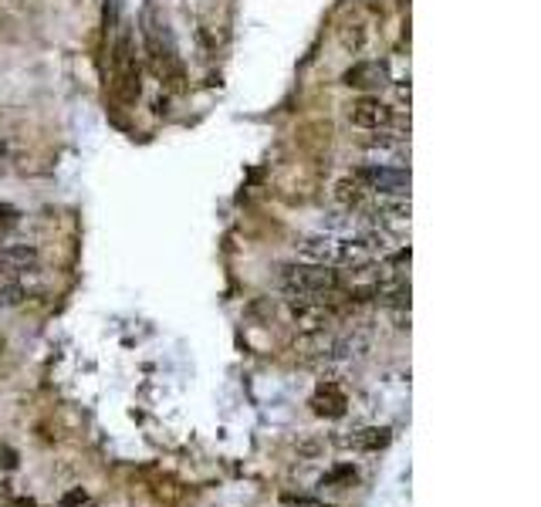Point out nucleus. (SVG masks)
<instances>
[{
  "label": "nucleus",
  "instance_id": "obj_1",
  "mask_svg": "<svg viewBox=\"0 0 541 507\" xmlns=\"http://www.w3.org/2000/svg\"><path fill=\"white\" fill-rule=\"evenodd\" d=\"M139 34H143V51H146V61H149V68H153V75L159 82L170 85L173 92H180L186 82L180 48H176L170 24H166V17L156 11V4H146L143 14H139Z\"/></svg>",
  "mask_w": 541,
  "mask_h": 507
},
{
  "label": "nucleus",
  "instance_id": "obj_2",
  "mask_svg": "<svg viewBox=\"0 0 541 507\" xmlns=\"http://www.w3.org/2000/svg\"><path fill=\"white\" fill-rule=\"evenodd\" d=\"M278 284L285 291V298H291V305H312V301H335L345 298L342 291V274L328 264H285L278 274Z\"/></svg>",
  "mask_w": 541,
  "mask_h": 507
},
{
  "label": "nucleus",
  "instance_id": "obj_3",
  "mask_svg": "<svg viewBox=\"0 0 541 507\" xmlns=\"http://www.w3.org/2000/svg\"><path fill=\"white\" fill-rule=\"evenodd\" d=\"M105 55H109V78L112 95L122 105H136L143 95V65L136 58V44H132L129 24H119L115 34L105 41Z\"/></svg>",
  "mask_w": 541,
  "mask_h": 507
},
{
  "label": "nucleus",
  "instance_id": "obj_4",
  "mask_svg": "<svg viewBox=\"0 0 541 507\" xmlns=\"http://www.w3.org/2000/svg\"><path fill=\"white\" fill-rule=\"evenodd\" d=\"M359 176L362 186L376 197H410V169H399V166H359L352 169Z\"/></svg>",
  "mask_w": 541,
  "mask_h": 507
},
{
  "label": "nucleus",
  "instance_id": "obj_5",
  "mask_svg": "<svg viewBox=\"0 0 541 507\" xmlns=\"http://www.w3.org/2000/svg\"><path fill=\"white\" fill-rule=\"evenodd\" d=\"M362 149H366L369 159H379L376 166L410 169V166H406V159H410V136H403V132L376 129L372 136L362 139Z\"/></svg>",
  "mask_w": 541,
  "mask_h": 507
},
{
  "label": "nucleus",
  "instance_id": "obj_6",
  "mask_svg": "<svg viewBox=\"0 0 541 507\" xmlns=\"http://www.w3.org/2000/svg\"><path fill=\"white\" fill-rule=\"evenodd\" d=\"M372 38V17L366 7H349V11L342 14L339 21V44L349 55H359V51H366V44Z\"/></svg>",
  "mask_w": 541,
  "mask_h": 507
},
{
  "label": "nucleus",
  "instance_id": "obj_7",
  "mask_svg": "<svg viewBox=\"0 0 541 507\" xmlns=\"http://www.w3.org/2000/svg\"><path fill=\"white\" fill-rule=\"evenodd\" d=\"M291 318H295L298 335H322V332H332V328L339 325V311H335V305H325V301L295 305Z\"/></svg>",
  "mask_w": 541,
  "mask_h": 507
},
{
  "label": "nucleus",
  "instance_id": "obj_8",
  "mask_svg": "<svg viewBox=\"0 0 541 507\" xmlns=\"http://www.w3.org/2000/svg\"><path fill=\"white\" fill-rule=\"evenodd\" d=\"M349 122L366 132H376V129H389L393 126V109L383 105L379 99H372V95H362L349 105Z\"/></svg>",
  "mask_w": 541,
  "mask_h": 507
},
{
  "label": "nucleus",
  "instance_id": "obj_9",
  "mask_svg": "<svg viewBox=\"0 0 541 507\" xmlns=\"http://www.w3.org/2000/svg\"><path fill=\"white\" fill-rule=\"evenodd\" d=\"M342 82L356 92H379L389 82V68L386 61H356L349 71L342 75Z\"/></svg>",
  "mask_w": 541,
  "mask_h": 507
},
{
  "label": "nucleus",
  "instance_id": "obj_10",
  "mask_svg": "<svg viewBox=\"0 0 541 507\" xmlns=\"http://www.w3.org/2000/svg\"><path fill=\"white\" fill-rule=\"evenodd\" d=\"M312 413L325 416V420H339V416L349 413V396H345V389L339 386V382H318L315 396H312Z\"/></svg>",
  "mask_w": 541,
  "mask_h": 507
},
{
  "label": "nucleus",
  "instance_id": "obj_11",
  "mask_svg": "<svg viewBox=\"0 0 541 507\" xmlns=\"http://www.w3.org/2000/svg\"><path fill=\"white\" fill-rule=\"evenodd\" d=\"M38 268V251L28 244H17V247H0V274L7 278H17V274Z\"/></svg>",
  "mask_w": 541,
  "mask_h": 507
},
{
  "label": "nucleus",
  "instance_id": "obj_12",
  "mask_svg": "<svg viewBox=\"0 0 541 507\" xmlns=\"http://www.w3.org/2000/svg\"><path fill=\"white\" fill-rule=\"evenodd\" d=\"M335 197H339V203H345L349 210H362L372 197H376V193H369L366 186H362L359 176L349 173V176H342V180L335 183Z\"/></svg>",
  "mask_w": 541,
  "mask_h": 507
},
{
  "label": "nucleus",
  "instance_id": "obj_13",
  "mask_svg": "<svg viewBox=\"0 0 541 507\" xmlns=\"http://www.w3.org/2000/svg\"><path fill=\"white\" fill-rule=\"evenodd\" d=\"M389 440H393V433H389V426H369V430H359V433H352V437H339V447L383 450V447H389Z\"/></svg>",
  "mask_w": 541,
  "mask_h": 507
},
{
  "label": "nucleus",
  "instance_id": "obj_14",
  "mask_svg": "<svg viewBox=\"0 0 541 507\" xmlns=\"http://www.w3.org/2000/svg\"><path fill=\"white\" fill-rule=\"evenodd\" d=\"M356 467L352 464H339L335 470H328V474L322 477V487H332V491H345V487L356 484Z\"/></svg>",
  "mask_w": 541,
  "mask_h": 507
},
{
  "label": "nucleus",
  "instance_id": "obj_15",
  "mask_svg": "<svg viewBox=\"0 0 541 507\" xmlns=\"http://www.w3.org/2000/svg\"><path fill=\"white\" fill-rule=\"evenodd\" d=\"M183 491H180V484H173V480H159L156 484V497L159 501H176Z\"/></svg>",
  "mask_w": 541,
  "mask_h": 507
},
{
  "label": "nucleus",
  "instance_id": "obj_16",
  "mask_svg": "<svg viewBox=\"0 0 541 507\" xmlns=\"http://www.w3.org/2000/svg\"><path fill=\"white\" fill-rule=\"evenodd\" d=\"M281 504H285V507H328V504H322V501H318V497H295V494H285V497H281Z\"/></svg>",
  "mask_w": 541,
  "mask_h": 507
},
{
  "label": "nucleus",
  "instance_id": "obj_17",
  "mask_svg": "<svg viewBox=\"0 0 541 507\" xmlns=\"http://www.w3.org/2000/svg\"><path fill=\"white\" fill-rule=\"evenodd\" d=\"M17 217H21V213H17L14 207H7V203H0V230L17 227Z\"/></svg>",
  "mask_w": 541,
  "mask_h": 507
},
{
  "label": "nucleus",
  "instance_id": "obj_18",
  "mask_svg": "<svg viewBox=\"0 0 541 507\" xmlns=\"http://www.w3.org/2000/svg\"><path fill=\"white\" fill-rule=\"evenodd\" d=\"M88 501V494L82 491V487H75V491H68L65 497H61V507H82Z\"/></svg>",
  "mask_w": 541,
  "mask_h": 507
},
{
  "label": "nucleus",
  "instance_id": "obj_19",
  "mask_svg": "<svg viewBox=\"0 0 541 507\" xmlns=\"http://www.w3.org/2000/svg\"><path fill=\"white\" fill-rule=\"evenodd\" d=\"M0 464H4L7 470H14L17 467V453L7 450V447H0Z\"/></svg>",
  "mask_w": 541,
  "mask_h": 507
},
{
  "label": "nucleus",
  "instance_id": "obj_20",
  "mask_svg": "<svg viewBox=\"0 0 541 507\" xmlns=\"http://www.w3.org/2000/svg\"><path fill=\"white\" fill-rule=\"evenodd\" d=\"M14 507H38V504H34L31 497H17V501H14Z\"/></svg>",
  "mask_w": 541,
  "mask_h": 507
},
{
  "label": "nucleus",
  "instance_id": "obj_21",
  "mask_svg": "<svg viewBox=\"0 0 541 507\" xmlns=\"http://www.w3.org/2000/svg\"><path fill=\"white\" fill-rule=\"evenodd\" d=\"M396 4H399V7H410V0H396Z\"/></svg>",
  "mask_w": 541,
  "mask_h": 507
}]
</instances>
